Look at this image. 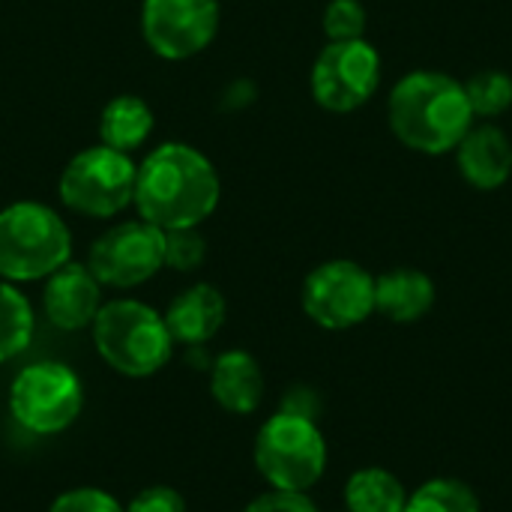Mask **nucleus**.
Segmentation results:
<instances>
[{"instance_id":"obj_3","label":"nucleus","mask_w":512,"mask_h":512,"mask_svg":"<svg viewBox=\"0 0 512 512\" xmlns=\"http://www.w3.org/2000/svg\"><path fill=\"white\" fill-rule=\"evenodd\" d=\"M90 333L102 363L123 378H153L174 354V339L162 312L132 297L102 303Z\"/></svg>"},{"instance_id":"obj_19","label":"nucleus","mask_w":512,"mask_h":512,"mask_svg":"<svg viewBox=\"0 0 512 512\" xmlns=\"http://www.w3.org/2000/svg\"><path fill=\"white\" fill-rule=\"evenodd\" d=\"M36 333V312L18 285L0 279V366L21 357Z\"/></svg>"},{"instance_id":"obj_9","label":"nucleus","mask_w":512,"mask_h":512,"mask_svg":"<svg viewBox=\"0 0 512 512\" xmlns=\"http://www.w3.org/2000/svg\"><path fill=\"white\" fill-rule=\"evenodd\" d=\"M381 54L369 39L327 42L309 72L312 99L330 114L363 108L381 87Z\"/></svg>"},{"instance_id":"obj_16","label":"nucleus","mask_w":512,"mask_h":512,"mask_svg":"<svg viewBox=\"0 0 512 512\" xmlns=\"http://www.w3.org/2000/svg\"><path fill=\"white\" fill-rule=\"evenodd\" d=\"M438 300V288L429 273L417 267H393L375 276V312L393 324L423 321Z\"/></svg>"},{"instance_id":"obj_2","label":"nucleus","mask_w":512,"mask_h":512,"mask_svg":"<svg viewBox=\"0 0 512 512\" xmlns=\"http://www.w3.org/2000/svg\"><path fill=\"white\" fill-rule=\"evenodd\" d=\"M387 123L402 147L423 156H444L459 147L477 117L465 81L441 69H411L387 96Z\"/></svg>"},{"instance_id":"obj_11","label":"nucleus","mask_w":512,"mask_h":512,"mask_svg":"<svg viewBox=\"0 0 512 512\" xmlns=\"http://www.w3.org/2000/svg\"><path fill=\"white\" fill-rule=\"evenodd\" d=\"M219 0H144L141 33L162 60H189L219 33Z\"/></svg>"},{"instance_id":"obj_6","label":"nucleus","mask_w":512,"mask_h":512,"mask_svg":"<svg viewBox=\"0 0 512 512\" xmlns=\"http://www.w3.org/2000/svg\"><path fill=\"white\" fill-rule=\"evenodd\" d=\"M138 165L129 153L105 144L78 150L57 180V195L66 210L87 219H114L135 198Z\"/></svg>"},{"instance_id":"obj_27","label":"nucleus","mask_w":512,"mask_h":512,"mask_svg":"<svg viewBox=\"0 0 512 512\" xmlns=\"http://www.w3.org/2000/svg\"><path fill=\"white\" fill-rule=\"evenodd\" d=\"M279 411H288V414H300V417L318 420L321 402H318V393H315V390H309V387H291V390L285 393Z\"/></svg>"},{"instance_id":"obj_24","label":"nucleus","mask_w":512,"mask_h":512,"mask_svg":"<svg viewBox=\"0 0 512 512\" xmlns=\"http://www.w3.org/2000/svg\"><path fill=\"white\" fill-rule=\"evenodd\" d=\"M48 512H126L123 504L105 492V489H96V486H75V489H66L60 492Z\"/></svg>"},{"instance_id":"obj_12","label":"nucleus","mask_w":512,"mask_h":512,"mask_svg":"<svg viewBox=\"0 0 512 512\" xmlns=\"http://www.w3.org/2000/svg\"><path fill=\"white\" fill-rule=\"evenodd\" d=\"M102 282L87 264L66 261L42 285V312L51 327L63 333L87 330L102 309Z\"/></svg>"},{"instance_id":"obj_8","label":"nucleus","mask_w":512,"mask_h":512,"mask_svg":"<svg viewBox=\"0 0 512 512\" xmlns=\"http://www.w3.org/2000/svg\"><path fill=\"white\" fill-rule=\"evenodd\" d=\"M300 306L321 330H354L375 315V276L351 258H330L306 273Z\"/></svg>"},{"instance_id":"obj_18","label":"nucleus","mask_w":512,"mask_h":512,"mask_svg":"<svg viewBox=\"0 0 512 512\" xmlns=\"http://www.w3.org/2000/svg\"><path fill=\"white\" fill-rule=\"evenodd\" d=\"M342 498L348 512H405L408 489L393 471L381 465H366L348 477Z\"/></svg>"},{"instance_id":"obj_22","label":"nucleus","mask_w":512,"mask_h":512,"mask_svg":"<svg viewBox=\"0 0 512 512\" xmlns=\"http://www.w3.org/2000/svg\"><path fill=\"white\" fill-rule=\"evenodd\" d=\"M321 27L327 33V42H348V39H366L369 12L360 0H330L321 15Z\"/></svg>"},{"instance_id":"obj_21","label":"nucleus","mask_w":512,"mask_h":512,"mask_svg":"<svg viewBox=\"0 0 512 512\" xmlns=\"http://www.w3.org/2000/svg\"><path fill=\"white\" fill-rule=\"evenodd\" d=\"M465 93L477 120H495L512 108V75L504 69H480L465 81Z\"/></svg>"},{"instance_id":"obj_10","label":"nucleus","mask_w":512,"mask_h":512,"mask_svg":"<svg viewBox=\"0 0 512 512\" xmlns=\"http://www.w3.org/2000/svg\"><path fill=\"white\" fill-rule=\"evenodd\" d=\"M84 264L102 288H138L165 267V231L144 219L117 222L93 240Z\"/></svg>"},{"instance_id":"obj_23","label":"nucleus","mask_w":512,"mask_h":512,"mask_svg":"<svg viewBox=\"0 0 512 512\" xmlns=\"http://www.w3.org/2000/svg\"><path fill=\"white\" fill-rule=\"evenodd\" d=\"M207 258V240L198 228L165 231V267L177 273H192Z\"/></svg>"},{"instance_id":"obj_25","label":"nucleus","mask_w":512,"mask_h":512,"mask_svg":"<svg viewBox=\"0 0 512 512\" xmlns=\"http://www.w3.org/2000/svg\"><path fill=\"white\" fill-rule=\"evenodd\" d=\"M126 512H189L183 495L171 486H147L126 507Z\"/></svg>"},{"instance_id":"obj_28","label":"nucleus","mask_w":512,"mask_h":512,"mask_svg":"<svg viewBox=\"0 0 512 512\" xmlns=\"http://www.w3.org/2000/svg\"><path fill=\"white\" fill-rule=\"evenodd\" d=\"M342 512H348V510H342Z\"/></svg>"},{"instance_id":"obj_26","label":"nucleus","mask_w":512,"mask_h":512,"mask_svg":"<svg viewBox=\"0 0 512 512\" xmlns=\"http://www.w3.org/2000/svg\"><path fill=\"white\" fill-rule=\"evenodd\" d=\"M243 512H318L315 501L309 498V492H279L270 489L258 498H252Z\"/></svg>"},{"instance_id":"obj_14","label":"nucleus","mask_w":512,"mask_h":512,"mask_svg":"<svg viewBox=\"0 0 512 512\" xmlns=\"http://www.w3.org/2000/svg\"><path fill=\"white\" fill-rule=\"evenodd\" d=\"M162 318L168 324V333H171L174 345L204 348L225 327L228 303H225V294L216 285L195 282V285L183 288L168 303Z\"/></svg>"},{"instance_id":"obj_4","label":"nucleus","mask_w":512,"mask_h":512,"mask_svg":"<svg viewBox=\"0 0 512 512\" xmlns=\"http://www.w3.org/2000/svg\"><path fill=\"white\" fill-rule=\"evenodd\" d=\"M72 261V231L66 219L42 201H15L0 210V279L45 282Z\"/></svg>"},{"instance_id":"obj_7","label":"nucleus","mask_w":512,"mask_h":512,"mask_svg":"<svg viewBox=\"0 0 512 512\" xmlns=\"http://www.w3.org/2000/svg\"><path fill=\"white\" fill-rule=\"evenodd\" d=\"M12 420L39 438L60 435L75 426L84 411V384L78 372L57 360L24 366L9 384Z\"/></svg>"},{"instance_id":"obj_13","label":"nucleus","mask_w":512,"mask_h":512,"mask_svg":"<svg viewBox=\"0 0 512 512\" xmlns=\"http://www.w3.org/2000/svg\"><path fill=\"white\" fill-rule=\"evenodd\" d=\"M453 153H456L459 177L477 192H495L510 183L512 141L492 120L474 123Z\"/></svg>"},{"instance_id":"obj_15","label":"nucleus","mask_w":512,"mask_h":512,"mask_svg":"<svg viewBox=\"0 0 512 512\" xmlns=\"http://www.w3.org/2000/svg\"><path fill=\"white\" fill-rule=\"evenodd\" d=\"M207 372H210V396L222 411L249 417L261 408L267 381L261 363L249 351L228 348L210 363Z\"/></svg>"},{"instance_id":"obj_20","label":"nucleus","mask_w":512,"mask_h":512,"mask_svg":"<svg viewBox=\"0 0 512 512\" xmlns=\"http://www.w3.org/2000/svg\"><path fill=\"white\" fill-rule=\"evenodd\" d=\"M405 512H483V501L465 480L432 477L408 492Z\"/></svg>"},{"instance_id":"obj_1","label":"nucleus","mask_w":512,"mask_h":512,"mask_svg":"<svg viewBox=\"0 0 512 512\" xmlns=\"http://www.w3.org/2000/svg\"><path fill=\"white\" fill-rule=\"evenodd\" d=\"M219 198V171L192 144L165 141L138 165L132 207L138 210V219L162 231L198 228L216 213Z\"/></svg>"},{"instance_id":"obj_17","label":"nucleus","mask_w":512,"mask_h":512,"mask_svg":"<svg viewBox=\"0 0 512 512\" xmlns=\"http://www.w3.org/2000/svg\"><path fill=\"white\" fill-rule=\"evenodd\" d=\"M153 132V108L135 96V93H120L114 96L99 117V141L105 147H114L120 153H135Z\"/></svg>"},{"instance_id":"obj_5","label":"nucleus","mask_w":512,"mask_h":512,"mask_svg":"<svg viewBox=\"0 0 512 512\" xmlns=\"http://www.w3.org/2000/svg\"><path fill=\"white\" fill-rule=\"evenodd\" d=\"M252 462L270 489L309 492L321 483L330 450L318 420L276 411L261 423L255 435Z\"/></svg>"}]
</instances>
